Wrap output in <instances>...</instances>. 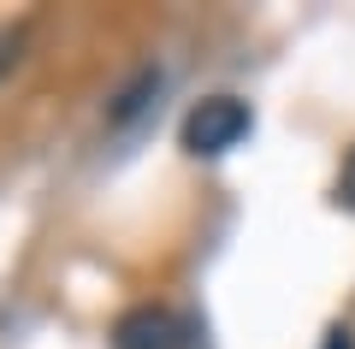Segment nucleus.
<instances>
[{"label": "nucleus", "instance_id": "1", "mask_svg": "<svg viewBox=\"0 0 355 349\" xmlns=\"http://www.w3.org/2000/svg\"><path fill=\"white\" fill-rule=\"evenodd\" d=\"M249 130H254L249 101H237V95H207V101H196L190 119H184V148H190L196 160H219V154H231Z\"/></svg>", "mask_w": 355, "mask_h": 349}, {"label": "nucleus", "instance_id": "2", "mask_svg": "<svg viewBox=\"0 0 355 349\" xmlns=\"http://www.w3.org/2000/svg\"><path fill=\"white\" fill-rule=\"evenodd\" d=\"M113 349H190V325L178 320L172 308H130L113 325Z\"/></svg>", "mask_w": 355, "mask_h": 349}, {"label": "nucleus", "instance_id": "3", "mask_svg": "<svg viewBox=\"0 0 355 349\" xmlns=\"http://www.w3.org/2000/svg\"><path fill=\"white\" fill-rule=\"evenodd\" d=\"M338 201L355 207V148H349V160H343V172H338Z\"/></svg>", "mask_w": 355, "mask_h": 349}]
</instances>
